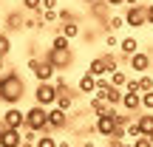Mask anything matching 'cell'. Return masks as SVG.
Wrapping results in <instances>:
<instances>
[{"label":"cell","instance_id":"cell-9","mask_svg":"<svg viewBox=\"0 0 153 147\" xmlns=\"http://www.w3.org/2000/svg\"><path fill=\"white\" fill-rule=\"evenodd\" d=\"M76 93L91 99L94 93H97V76H91L88 71H85V74H79V79H76Z\"/></svg>","mask_w":153,"mask_h":147},{"label":"cell","instance_id":"cell-48","mask_svg":"<svg viewBox=\"0 0 153 147\" xmlns=\"http://www.w3.org/2000/svg\"><path fill=\"white\" fill-rule=\"evenodd\" d=\"M125 147H133V144H125Z\"/></svg>","mask_w":153,"mask_h":147},{"label":"cell","instance_id":"cell-23","mask_svg":"<svg viewBox=\"0 0 153 147\" xmlns=\"http://www.w3.org/2000/svg\"><path fill=\"white\" fill-rule=\"evenodd\" d=\"M51 48H57V51H68V48H71V40H65L62 34H54V37H51Z\"/></svg>","mask_w":153,"mask_h":147},{"label":"cell","instance_id":"cell-37","mask_svg":"<svg viewBox=\"0 0 153 147\" xmlns=\"http://www.w3.org/2000/svg\"><path fill=\"white\" fill-rule=\"evenodd\" d=\"M60 0H43V11H57Z\"/></svg>","mask_w":153,"mask_h":147},{"label":"cell","instance_id":"cell-50","mask_svg":"<svg viewBox=\"0 0 153 147\" xmlns=\"http://www.w3.org/2000/svg\"><path fill=\"white\" fill-rule=\"evenodd\" d=\"M20 3H23V0H20Z\"/></svg>","mask_w":153,"mask_h":147},{"label":"cell","instance_id":"cell-25","mask_svg":"<svg viewBox=\"0 0 153 147\" xmlns=\"http://www.w3.org/2000/svg\"><path fill=\"white\" fill-rule=\"evenodd\" d=\"M23 9L31 14H43V0H23Z\"/></svg>","mask_w":153,"mask_h":147},{"label":"cell","instance_id":"cell-4","mask_svg":"<svg viewBox=\"0 0 153 147\" xmlns=\"http://www.w3.org/2000/svg\"><path fill=\"white\" fill-rule=\"evenodd\" d=\"M57 96H60V91L54 88V82H37V88H34V105L51 110L57 105Z\"/></svg>","mask_w":153,"mask_h":147},{"label":"cell","instance_id":"cell-26","mask_svg":"<svg viewBox=\"0 0 153 147\" xmlns=\"http://www.w3.org/2000/svg\"><path fill=\"white\" fill-rule=\"evenodd\" d=\"M57 144H60V142H57L51 133H45V136H40L37 142H34V147H57Z\"/></svg>","mask_w":153,"mask_h":147},{"label":"cell","instance_id":"cell-22","mask_svg":"<svg viewBox=\"0 0 153 147\" xmlns=\"http://www.w3.org/2000/svg\"><path fill=\"white\" fill-rule=\"evenodd\" d=\"M3 23H6V26H9V28H14V31H20V28H23V26H26V20H23V17H20V14H17V11H11V14H9V17H6V20H3Z\"/></svg>","mask_w":153,"mask_h":147},{"label":"cell","instance_id":"cell-30","mask_svg":"<svg viewBox=\"0 0 153 147\" xmlns=\"http://www.w3.org/2000/svg\"><path fill=\"white\" fill-rule=\"evenodd\" d=\"M40 20H43V26H54V23L60 20V14H57V11H43Z\"/></svg>","mask_w":153,"mask_h":147},{"label":"cell","instance_id":"cell-13","mask_svg":"<svg viewBox=\"0 0 153 147\" xmlns=\"http://www.w3.org/2000/svg\"><path fill=\"white\" fill-rule=\"evenodd\" d=\"M122 108H125V113H139L142 110V93H122Z\"/></svg>","mask_w":153,"mask_h":147},{"label":"cell","instance_id":"cell-44","mask_svg":"<svg viewBox=\"0 0 153 147\" xmlns=\"http://www.w3.org/2000/svg\"><path fill=\"white\" fill-rule=\"evenodd\" d=\"M82 3H88V6H94V3H99V0H82Z\"/></svg>","mask_w":153,"mask_h":147},{"label":"cell","instance_id":"cell-16","mask_svg":"<svg viewBox=\"0 0 153 147\" xmlns=\"http://www.w3.org/2000/svg\"><path fill=\"white\" fill-rule=\"evenodd\" d=\"M91 76H97V79H102V76H108V68H105V62H102V57H94L91 62H88V68H85Z\"/></svg>","mask_w":153,"mask_h":147},{"label":"cell","instance_id":"cell-21","mask_svg":"<svg viewBox=\"0 0 153 147\" xmlns=\"http://www.w3.org/2000/svg\"><path fill=\"white\" fill-rule=\"evenodd\" d=\"M54 108H60V110H65V113H71V108H74V96H71V93H60Z\"/></svg>","mask_w":153,"mask_h":147},{"label":"cell","instance_id":"cell-6","mask_svg":"<svg viewBox=\"0 0 153 147\" xmlns=\"http://www.w3.org/2000/svg\"><path fill=\"white\" fill-rule=\"evenodd\" d=\"M0 125L3 127H11V130H26V110L17 108H6L3 116H0Z\"/></svg>","mask_w":153,"mask_h":147},{"label":"cell","instance_id":"cell-31","mask_svg":"<svg viewBox=\"0 0 153 147\" xmlns=\"http://www.w3.org/2000/svg\"><path fill=\"white\" fill-rule=\"evenodd\" d=\"M54 88H57V91H60V93H68V91H71V88H68V79H65V76H54Z\"/></svg>","mask_w":153,"mask_h":147},{"label":"cell","instance_id":"cell-15","mask_svg":"<svg viewBox=\"0 0 153 147\" xmlns=\"http://www.w3.org/2000/svg\"><path fill=\"white\" fill-rule=\"evenodd\" d=\"M119 51L128 57V60H131V57H133V54H139L142 48H139V40H136V37H122V43H119Z\"/></svg>","mask_w":153,"mask_h":147},{"label":"cell","instance_id":"cell-1","mask_svg":"<svg viewBox=\"0 0 153 147\" xmlns=\"http://www.w3.org/2000/svg\"><path fill=\"white\" fill-rule=\"evenodd\" d=\"M23 96H26V82H23V76L14 74V71H6L0 76V102L9 105V108H17Z\"/></svg>","mask_w":153,"mask_h":147},{"label":"cell","instance_id":"cell-19","mask_svg":"<svg viewBox=\"0 0 153 147\" xmlns=\"http://www.w3.org/2000/svg\"><path fill=\"white\" fill-rule=\"evenodd\" d=\"M108 79H111V85H114V88H119V91H125V85H128V79H131V76H128L125 71H114V74L108 76Z\"/></svg>","mask_w":153,"mask_h":147},{"label":"cell","instance_id":"cell-14","mask_svg":"<svg viewBox=\"0 0 153 147\" xmlns=\"http://www.w3.org/2000/svg\"><path fill=\"white\" fill-rule=\"evenodd\" d=\"M136 125H139V133H142V136L153 139V113H139Z\"/></svg>","mask_w":153,"mask_h":147},{"label":"cell","instance_id":"cell-10","mask_svg":"<svg viewBox=\"0 0 153 147\" xmlns=\"http://www.w3.org/2000/svg\"><path fill=\"white\" fill-rule=\"evenodd\" d=\"M150 62H153V57L148 54V51H139V54H133L131 60H128V65H131V71L148 74V71H150Z\"/></svg>","mask_w":153,"mask_h":147},{"label":"cell","instance_id":"cell-17","mask_svg":"<svg viewBox=\"0 0 153 147\" xmlns=\"http://www.w3.org/2000/svg\"><path fill=\"white\" fill-rule=\"evenodd\" d=\"M57 34H62L65 40H76L79 37V23H62V26H57Z\"/></svg>","mask_w":153,"mask_h":147},{"label":"cell","instance_id":"cell-29","mask_svg":"<svg viewBox=\"0 0 153 147\" xmlns=\"http://www.w3.org/2000/svg\"><path fill=\"white\" fill-rule=\"evenodd\" d=\"M102 43H105V48H119V43H122V40L116 37L114 31H108V34H105V40H102Z\"/></svg>","mask_w":153,"mask_h":147},{"label":"cell","instance_id":"cell-42","mask_svg":"<svg viewBox=\"0 0 153 147\" xmlns=\"http://www.w3.org/2000/svg\"><path fill=\"white\" fill-rule=\"evenodd\" d=\"M82 147H97V144H94L91 139H85V142H82Z\"/></svg>","mask_w":153,"mask_h":147},{"label":"cell","instance_id":"cell-7","mask_svg":"<svg viewBox=\"0 0 153 147\" xmlns=\"http://www.w3.org/2000/svg\"><path fill=\"white\" fill-rule=\"evenodd\" d=\"M45 60H48L51 65H54L57 71L62 74V71H68V68L74 65V51H71V48H68V51H57V48H48V51H45Z\"/></svg>","mask_w":153,"mask_h":147},{"label":"cell","instance_id":"cell-39","mask_svg":"<svg viewBox=\"0 0 153 147\" xmlns=\"http://www.w3.org/2000/svg\"><path fill=\"white\" fill-rule=\"evenodd\" d=\"M105 6H125V0H102Z\"/></svg>","mask_w":153,"mask_h":147},{"label":"cell","instance_id":"cell-34","mask_svg":"<svg viewBox=\"0 0 153 147\" xmlns=\"http://www.w3.org/2000/svg\"><path fill=\"white\" fill-rule=\"evenodd\" d=\"M131 122H133L131 113H119V110H116V127H128Z\"/></svg>","mask_w":153,"mask_h":147},{"label":"cell","instance_id":"cell-18","mask_svg":"<svg viewBox=\"0 0 153 147\" xmlns=\"http://www.w3.org/2000/svg\"><path fill=\"white\" fill-rule=\"evenodd\" d=\"M88 110H91L94 116H102V113H108V110H111V105L102 102V99H97V96H91V99H88Z\"/></svg>","mask_w":153,"mask_h":147},{"label":"cell","instance_id":"cell-49","mask_svg":"<svg viewBox=\"0 0 153 147\" xmlns=\"http://www.w3.org/2000/svg\"><path fill=\"white\" fill-rule=\"evenodd\" d=\"M102 147H108V144H102Z\"/></svg>","mask_w":153,"mask_h":147},{"label":"cell","instance_id":"cell-47","mask_svg":"<svg viewBox=\"0 0 153 147\" xmlns=\"http://www.w3.org/2000/svg\"><path fill=\"white\" fill-rule=\"evenodd\" d=\"M0 133H3V125H0Z\"/></svg>","mask_w":153,"mask_h":147},{"label":"cell","instance_id":"cell-3","mask_svg":"<svg viewBox=\"0 0 153 147\" xmlns=\"http://www.w3.org/2000/svg\"><path fill=\"white\" fill-rule=\"evenodd\" d=\"M26 68L31 71V76L37 82H54V74H57V68L51 65L48 60H37V57H28V62H26Z\"/></svg>","mask_w":153,"mask_h":147},{"label":"cell","instance_id":"cell-38","mask_svg":"<svg viewBox=\"0 0 153 147\" xmlns=\"http://www.w3.org/2000/svg\"><path fill=\"white\" fill-rule=\"evenodd\" d=\"M128 142H122V139H116V136H111L108 139V147H125Z\"/></svg>","mask_w":153,"mask_h":147},{"label":"cell","instance_id":"cell-36","mask_svg":"<svg viewBox=\"0 0 153 147\" xmlns=\"http://www.w3.org/2000/svg\"><path fill=\"white\" fill-rule=\"evenodd\" d=\"M133 147H153V139H148V136H139L136 142H131Z\"/></svg>","mask_w":153,"mask_h":147},{"label":"cell","instance_id":"cell-45","mask_svg":"<svg viewBox=\"0 0 153 147\" xmlns=\"http://www.w3.org/2000/svg\"><path fill=\"white\" fill-rule=\"evenodd\" d=\"M57 147H71V144H68V142H60V144H57Z\"/></svg>","mask_w":153,"mask_h":147},{"label":"cell","instance_id":"cell-20","mask_svg":"<svg viewBox=\"0 0 153 147\" xmlns=\"http://www.w3.org/2000/svg\"><path fill=\"white\" fill-rule=\"evenodd\" d=\"M105 28L108 31H119V28H125V14H114L105 20Z\"/></svg>","mask_w":153,"mask_h":147},{"label":"cell","instance_id":"cell-41","mask_svg":"<svg viewBox=\"0 0 153 147\" xmlns=\"http://www.w3.org/2000/svg\"><path fill=\"white\" fill-rule=\"evenodd\" d=\"M6 74V60H0V76Z\"/></svg>","mask_w":153,"mask_h":147},{"label":"cell","instance_id":"cell-32","mask_svg":"<svg viewBox=\"0 0 153 147\" xmlns=\"http://www.w3.org/2000/svg\"><path fill=\"white\" fill-rule=\"evenodd\" d=\"M57 14H60V23H76V14L68 9H57Z\"/></svg>","mask_w":153,"mask_h":147},{"label":"cell","instance_id":"cell-28","mask_svg":"<svg viewBox=\"0 0 153 147\" xmlns=\"http://www.w3.org/2000/svg\"><path fill=\"white\" fill-rule=\"evenodd\" d=\"M139 136H142V133H139V125H136V119H133L131 125L125 127V139H133V142H136Z\"/></svg>","mask_w":153,"mask_h":147},{"label":"cell","instance_id":"cell-11","mask_svg":"<svg viewBox=\"0 0 153 147\" xmlns=\"http://www.w3.org/2000/svg\"><path fill=\"white\" fill-rule=\"evenodd\" d=\"M62 127H68V113L60 110V108H51L48 110V130L57 133V130H62Z\"/></svg>","mask_w":153,"mask_h":147},{"label":"cell","instance_id":"cell-35","mask_svg":"<svg viewBox=\"0 0 153 147\" xmlns=\"http://www.w3.org/2000/svg\"><path fill=\"white\" fill-rule=\"evenodd\" d=\"M125 91H128V93H142V88H139V79H133V76H131V79H128V85H125Z\"/></svg>","mask_w":153,"mask_h":147},{"label":"cell","instance_id":"cell-12","mask_svg":"<svg viewBox=\"0 0 153 147\" xmlns=\"http://www.w3.org/2000/svg\"><path fill=\"white\" fill-rule=\"evenodd\" d=\"M0 147H23V130L3 127V133H0Z\"/></svg>","mask_w":153,"mask_h":147},{"label":"cell","instance_id":"cell-33","mask_svg":"<svg viewBox=\"0 0 153 147\" xmlns=\"http://www.w3.org/2000/svg\"><path fill=\"white\" fill-rule=\"evenodd\" d=\"M142 110H145V113H153V91L142 93Z\"/></svg>","mask_w":153,"mask_h":147},{"label":"cell","instance_id":"cell-27","mask_svg":"<svg viewBox=\"0 0 153 147\" xmlns=\"http://www.w3.org/2000/svg\"><path fill=\"white\" fill-rule=\"evenodd\" d=\"M139 88H142V93H150L153 91V76L150 74H142V76H139Z\"/></svg>","mask_w":153,"mask_h":147},{"label":"cell","instance_id":"cell-46","mask_svg":"<svg viewBox=\"0 0 153 147\" xmlns=\"http://www.w3.org/2000/svg\"><path fill=\"white\" fill-rule=\"evenodd\" d=\"M3 26H6V23H3V20H0V34H3Z\"/></svg>","mask_w":153,"mask_h":147},{"label":"cell","instance_id":"cell-8","mask_svg":"<svg viewBox=\"0 0 153 147\" xmlns=\"http://www.w3.org/2000/svg\"><path fill=\"white\" fill-rule=\"evenodd\" d=\"M94 127H97V133H99V136L111 139V136H114V130H116V108H111L108 113L97 116V122H94Z\"/></svg>","mask_w":153,"mask_h":147},{"label":"cell","instance_id":"cell-40","mask_svg":"<svg viewBox=\"0 0 153 147\" xmlns=\"http://www.w3.org/2000/svg\"><path fill=\"white\" fill-rule=\"evenodd\" d=\"M148 26H153V3L148 6Z\"/></svg>","mask_w":153,"mask_h":147},{"label":"cell","instance_id":"cell-2","mask_svg":"<svg viewBox=\"0 0 153 147\" xmlns=\"http://www.w3.org/2000/svg\"><path fill=\"white\" fill-rule=\"evenodd\" d=\"M26 130L37 133V136H45L48 130V110L40 108V105H31V108L26 110Z\"/></svg>","mask_w":153,"mask_h":147},{"label":"cell","instance_id":"cell-24","mask_svg":"<svg viewBox=\"0 0 153 147\" xmlns=\"http://www.w3.org/2000/svg\"><path fill=\"white\" fill-rule=\"evenodd\" d=\"M9 51H11V37L9 34H0V60H6V57H9Z\"/></svg>","mask_w":153,"mask_h":147},{"label":"cell","instance_id":"cell-43","mask_svg":"<svg viewBox=\"0 0 153 147\" xmlns=\"http://www.w3.org/2000/svg\"><path fill=\"white\" fill-rule=\"evenodd\" d=\"M125 6H139V0H125Z\"/></svg>","mask_w":153,"mask_h":147},{"label":"cell","instance_id":"cell-5","mask_svg":"<svg viewBox=\"0 0 153 147\" xmlns=\"http://www.w3.org/2000/svg\"><path fill=\"white\" fill-rule=\"evenodd\" d=\"M125 26L128 28H133V31H136V28H145L148 26V6H128L125 9Z\"/></svg>","mask_w":153,"mask_h":147}]
</instances>
